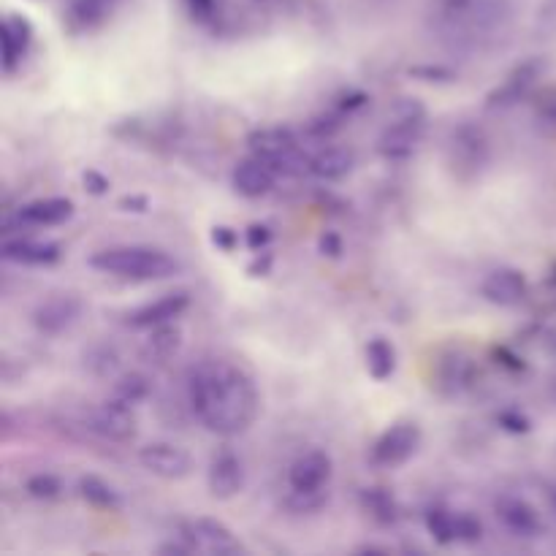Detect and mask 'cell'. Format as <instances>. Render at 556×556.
I'll return each mask as SVG.
<instances>
[{
	"label": "cell",
	"instance_id": "cell-1",
	"mask_svg": "<svg viewBox=\"0 0 556 556\" xmlns=\"http://www.w3.org/2000/svg\"><path fill=\"white\" fill-rule=\"evenodd\" d=\"M188 405L209 432L236 437L253 426L261 399L253 377L226 359H204L188 372Z\"/></svg>",
	"mask_w": 556,
	"mask_h": 556
},
{
	"label": "cell",
	"instance_id": "cell-2",
	"mask_svg": "<svg viewBox=\"0 0 556 556\" xmlns=\"http://www.w3.org/2000/svg\"><path fill=\"white\" fill-rule=\"evenodd\" d=\"M510 0H437V25L456 47L475 49L510 28Z\"/></svg>",
	"mask_w": 556,
	"mask_h": 556
},
{
	"label": "cell",
	"instance_id": "cell-3",
	"mask_svg": "<svg viewBox=\"0 0 556 556\" xmlns=\"http://www.w3.org/2000/svg\"><path fill=\"white\" fill-rule=\"evenodd\" d=\"M90 266L98 272L120 277V280H133V283L169 280L180 272V261L174 255L147 245L109 247V250L95 253L90 258Z\"/></svg>",
	"mask_w": 556,
	"mask_h": 556
},
{
	"label": "cell",
	"instance_id": "cell-4",
	"mask_svg": "<svg viewBox=\"0 0 556 556\" xmlns=\"http://www.w3.org/2000/svg\"><path fill=\"white\" fill-rule=\"evenodd\" d=\"M331 472L334 462L326 451H304L288 467V486H291V505L296 510H318L329 497Z\"/></svg>",
	"mask_w": 556,
	"mask_h": 556
},
{
	"label": "cell",
	"instance_id": "cell-5",
	"mask_svg": "<svg viewBox=\"0 0 556 556\" xmlns=\"http://www.w3.org/2000/svg\"><path fill=\"white\" fill-rule=\"evenodd\" d=\"M250 155L269 163L277 174H304L310 171V155L302 150L291 128H258L247 136Z\"/></svg>",
	"mask_w": 556,
	"mask_h": 556
},
{
	"label": "cell",
	"instance_id": "cell-6",
	"mask_svg": "<svg viewBox=\"0 0 556 556\" xmlns=\"http://www.w3.org/2000/svg\"><path fill=\"white\" fill-rule=\"evenodd\" d=\"M445 161L451 166L456 180H478L491 161L489 136H486L483 128H478V125H456V128L448 133V142H445Z\"/></svg>",
	"mask_w": 556,
	"mask_h": 556
},
{
	"label": "cell",
	"instance_id": "cell-7",
	"mask_svg": "<svg viewBox=\"0 0 556 556\" xmlns=\"http://www.w3.org/2000/svg\"><path fill=\"white\" fill-rule=\"evenodd\" d=\"M418 448H421V426L413 421H396L372 445V464L383 470H394L410 462Z\"/></svg>",
	"mask_w": 556,
	"mask_h": 556
},
{
	"label": "cell",
	"instance_id": "cell-8",
	"mask_svg": "<svg viewBox=\"0 0 556 556\" xmlns=\"http://www.w3.org/2000/svg\"><path fill=\"white\" fill-rule=\"evenodd\" d=\"M87 429L109 443H131L136 437V415L133 407L109 396L106 402H98L87 410L85 415Z\"/></svg>",
	"mask_w": 556,
	"mask_h": 556
},
{
	"label": "cell",
	"instance_id": "cell-9",
	"mask_svg": "<svg viewBox=\"0 0 556 556\" xmlns=\"http://www.w3.org/2000/svg\"><path fill=\"white\" fill-rule=\"evenodd\" d=\"M180 538L188 543L193 551L212 556H236L245 551L234 532L217 519H188L182 521Z\"/></svg>",
	"mask_w": 556,
	"mask_h": 556
},
{
	"label": "cell",
	"instance_id": "cell-10",
	"mask_svg": "<svg viewBox=\"0 0 556 556\" xmlns=\"http://www.w3.org/2000/svg\"><path fill=\"white\" fill-rule=\"evenodd\" d=\"M82 312H85V304H82L79 296H74V293H55V296H49V299L38 304L30 318H33V326H36L38 334L60 337V334L74 329L79 318H82Z\"/></svg>",
	"mask_w": 556,
	"mask_h": 556
},
{
	"label": "cell",
	"instance_id": "cell-11",
	"mask_svg": "<svg viewBox=\"0 0 556 556\" xmlns=\"http://www.w3.org/2000/svg\"><path fill=\"white\" fill-rule=\"evenodd\" d=\"M424 131L426 120H394V117H388V125L377 139V152L386 161H410L421 147Z\"/></svg>",
	"mask_w": 556,
	"mask_h": 556
},
{
	"label": "cell",
	"instance_id": "cell-12",
	"mask_svg": "<svg viewBox=\"0 0 556 556\" xmlns=\"http://www.w3.org/2000/svg\"><path fill=\"white\" fill-rule=\"evenodd\" d=\"M139 462L147 472L163 481H182L193 470V459L185 448L174 443H147L139 451Z\"/></svg>",
	"mask_w": 556,
	"mask_h": 556
},
{
	"label": "cell",
	"instance_id": "cell-13",
	"mask_svg": "<svg viewBox=\"0 0 556 556\" xmlns=\"http://www.w3.org/2000/svg\"><path fill=\"white\" fill-rule=\"evenodd\" d=\"M207 486L209 494L215 500H231V497H236L239 491L245 489V462H242V456L228 451V448L217 451L212 456V462H209Z\"/></svg>",
	"mask_w": 556,
	"mask_h": 556
},
{
	"label": "cell",
	"instance_id": "cell-14",
	"mask_svg": "<svg viewBox=\"0 0 556 556\" xmlns=\"http://www.w3.org/2000/svg\"><path fill=\"white\" fill-rule=\"evenodd\" d=\"M540 71H543V66H540V60H527V63H521V66H516L513 71L508 74V79L502 82L500 87H494L489 95H486V106L489 109H510V106H516L521 101V98H527L529 90L535 87V82H538Z\"/></svg>",
	"mask_w": 556,
	"mask_h": 556
},
{
	"label": "cell",
	"instance_id": "cell-15",
	"mask_svg": "<svg viewBox=\"0 0 556 556\" xmlns=\"http://www.w3.org/2000/svg\"><path fill=\"white\" fill-rule=\"evenodd\" d=\"M478 380V367L464 350H451L445 353L437 364V391L445 396L467 394Z\"/></svg>",
	"mask_w": 556,
	"mask_h": 556
},
{
	"label": "cell",
	"instance_id": "cell-16",
	"mask_svg": "<svg viewBox=\"0 0 556 556\" xmlns=\"http://www.w3.org/2000/svg\"><path fill=\"white\" fill-rule=\"evenodd\" d=\"M483 299L497 307H516L527 299L529 283L527 277L519 272V269H494V272L486 274V280L481 285Z\"/></svg>",
	"mask_w": 556,
	"mask_h": 556
},
{
	"label": "cell",
	"instance_id": "cell-17",
	"mask_svg": "<svg viewBox=\"0 0 556 556\" xmlns=\"http://www.w3.org/2000/svg\"><path fill=\"white\" fill-rule=\"evenodd\" d=\"M188 307L190 296L185 291L166 293V296L155 299V302L136 307V310L128 315V326H133V329H152V326H161V323L177 321Z\"/></svg>",
	"mask_w": 556,
	"mask_h": 556
},
{
	"label": "cell",
	"instance_id": "cell-18",
	"mask_svg": "<svg viewBox=\"0 0 556 556\" xmlns=\"http://www.w3.org/2000/svg\"><path fill=\"white\" fill-rule=\"evenodd\" d=\"M494 510H497V519L505 524L508 532H513L516 538H538L540 529H543V521H540L538 510L532 508L527 500L521 497H500L494 502Z\"/></svg>",
	"mask_w": 556,
	"mask_h": 556
},
{
	"label": "cell",
	"instance_id": "cell-19",
	"mask_svg": "<svg viewBox=\"0 0 556 556\" xmlns=\"http://www.w3.org/2000/svg\"><path fill=\"white\" fill-rule=\"evenodd\" d=\"M76 212L74 201L63 196H49V198H36L25 207L17 209L19 223L25 228H49V226H60L71 220Z\"/></svg>",
	"mask_w": 556,
	"mask_h": 556
},
{
	"label": "cell",
	"instance_id": "cell-20",
	"mask_svg": "<svg viewBox=\"0 0 556 556\" xmlns=\"http://www.w3.org/2000/svg\"><path fill=\"white\" fill-rule=\"evenodd\" d=\"M274 180H277V171L264 163L261 158H245L234 166V174H231V185L239 196L245 198H261L266 196L269 190L274 188Z\"/></svg>",
	"mask_w": 556,
	"mask_h": 556
},
{
	"label": "cell",
	"instance_id": "cell-21",
	"mask_svg": "<svg viewBox=\"0 0 556 556\" xmlns=\"http://www.w3.org/2000/svg\"><path fill=\"white\" fill-rule=\"evenodd\" d=\"M0 44H3V71L11 74L33 44V25L22 14H9L0 25Z\"/></svg>",
	"mask_w": 556,
	"mask_h": 556
},
{
	"label": "cell",
	"instance_id": "cell-22",
	"mask_svg": "<svg viewBox=\"0 0 556 556\" xmlns=\"http://www.w3.org/2000/svg\"><path fill=\"white\" fill-rule=\"evenodd\" d=\"M0 253L11 264H28V266H49L60 258V247L55 242H38L30 236H17V239H6Z\"/></svg>",
	"mask_w": 556,
	"mask_h": 556
},
{
	"label": "cell",
	"instance_id": "cell-23",
	"mask_svg": "<svg viewBox=\"0 0 556 556\" xmlns=\"http://www.w3.org/2000/svg\"><path fill=\"white\" fill-rule=\"evenodd\" d=\"M356 166V155L348 147H323L315 155H310V174L323 182H340L348 177Z\"/></svg>",
	"mask_w": 556,
	"mask_h": 556
},
{
	"label": "cell",
	"instance_id": "cell-24",
	"mask_svg": "<svg viewBox=\"0 0 556 556\" xmlns=\"http://www.w3.org/2000/svg\"><path fill=\"white\" fill-rule=\"evenodd\" d=\"M147 340L142 345V353L147 361H155V364H166L171 361L182 348V331L180 326H174V321L161 323V326H152L147 329Z\"/></svg>",
	"mask_w": 556,
	"mask_h": 556
},
{
	"label": "cell",
	"instance_id": "cell-25",
	"mask_svg": "<svg viewBox=\"0 0 556 556\" xmlns=\"http://www.w3.org/2000/svg\"><path fill=\"white\" fill-rule=\"evenodd\" d=\"M361 505L383 527H391V524L399 521V505H396L394 494L388 489H380V486L364 489L361 491Z\"/></svg>",
	"mask_w": 556,
	"mask_h": 556
},
{
	"label": "cell",
	"instance_id": "cell-26",
	"mask_svg": "<svg viewBox=\"0 0 556 556\" xmlns=\"http://www.w3.org/2000/svg\"><path fill=\"white\" fill-rule=\"evenodd\" d=\"M152 394V380L144 372H123V375L114 377V386H112V396L114 399H120L125 405H142L147 402Z\"/></svg>",
	"mask_w": 556,
	"mask_h": 556
},
{
	"label": "cell",
	"instance_id": "cell-27",
	"mask_svg": "<svg viewBox=\"0 0 556 556\" xmlns=\"http://www.w3.org/2000/svg\"><path fill=\"white\" fill-rule=\"evenodd\" d=\"M79 497L87 502V505H93L98 510H120L123 500H120V494L114 491V486L104 481V478H98V475H85V478H79Z\"/></svg>",
	"mask_w": 556,
	"mask_h": 556
},
{
	"label": "cell",
	"instance_id": "cell-28",
	"mask_svg": "<svg viewBox=\"0 0 556 556\" xmlns=\"http://www.w3.org/2000/svg\"><path fill=\"white\" fill-rule=\"evenodd\" d=\"M396 369V350L386 337H375L367 345V372L375 380H388Z\"/></svg>",
	"mask_w": 556,
	"mask_h": 556
},
{
	"label": "cell",
	"instance_id": "cell-29",
	"mask_svg": "<svg viewBox=\"0 0 556 556\" xmlns=\"http://www.w3.org/2000/svg\"><path fill=\"white\" fill-rule=\"evenodd\" d=\"M456 519L459 513H451L445 508H432L426 513V529L434 538V543L440 546H451V543H459V529H456Z\"/></svg>",
	"mask_w": 556,
	"mask_h": 556
},
{
	"label": "cell",
	"instance_id": "cell-30",
	"mask_svg": "<svg viewBox=\"0 0 556 556\" xmlns=\"http://www.w3.org/2000/svg\"><path fill=\"white\" fill-rule=\"evenodd\" d=\"M85 367L98 377H114L120 369V353L112 345H95L85 353Z\"/></svg>",
	"mask_w": 556,
	"mask_h": 556
},
{
	"label": "cell",
	"instance_id": "cell-31",
	"mask_svg": "<svg viewBox=\"0 0 556 556\" xmlns=\"http://www.w3.org/2000/svg\"><path fill=\"white\" fill-rule=\"evenodd\" d=\"M25 491H28L30 497H36V500H55L57 494L63 491V483L52 472H38L33 478H28Z\"/></svg>",
	"mask_w": 556,
	"mask_h": 556
},
{
	"label": "cell",
	"instance_id": "cell-32",
	"mask_svg": "<svg viewBox=\"0 0 556 556\" xmlns=\"http://www.w3.org/2000/svg\"><path fill=\"white\" fill-rule=\"evenodd\" d=\"M388 117L394 120H426V106L418 101V98H399Z\"/></svg>",
	"mask_w": 556,
	"mask_h": 556
},
{
	"label": "cell",
	"instance_id": "cell-33",
	"mask_svg": "<svg viewBox=\"0 0 556 556\" xmlns=\"http://www.w3.org/2000/svg\"><path fill=\"white\" fill-rule=\"evenodd\" d=\"M456 529H459V543H481L483 540V524L470 513H459L456 519Z\"/></svg>",
	"mask_w": 556,
	"mask_h": 556
},
{
	"label": "cell",
	"instance_id": "cell-34",
	"mask_svg": "<svg viewBox=\"0 0 556 556\" xmlns=\"http://www.w3.org/2000/svg\"><path fill=\"white\" fill-rule=\"evenodd\" d=\"M410 76H415V79H421V82H453L456 79V74H453L451 68L445 66H415L410 68Z\"/></svg>",
	"mask_w": 556,
	"mask_h": 556
},
{
	"label": "cell",
	"instance_id": "cell-35",
	"mask_svg": "<svg viewBox=\"0 0 556 556\" xmlns=\"http://www.w3.org/2000/svg\"><path fill=\"white\" fill-rule=\"evenodd\" d=\"M497 424H500L505 432H513V434H524L532 429L527 415L519 413V410H502V413L497 415Z\"/></svg>",
	"mask_w": 556,
	"mask_h": 556
},
{
	"label": "cell",
	"instance_id": "cell-36",
	"mask_svg": "<svg viewBox=\"0 0 556 556\" xmlns=\"http://www.w3.org/2000/svg\"><path fill=\"white\" fill-rule=\"evenodd\" d=\"M245 242H247V247H250V250L261 253V250H266V247H269V242H272V231H269V226H261V223H255V226L247 228Z\"/></svg>",
	"mask_w": 556,
	"mask_h": 556
},
{
	"label": "cell",
	"instance_id": "cell-37",
	"mask_svg": "<svg viewBox=\"0 0 556 556\" xmlns=\"http://www.w3.org/2000/svg\"><path fill=\"white\" fill-rule=\"evenodd\" d=\"M212 245H215L217 250H223V253H231V250L239 245V234H236L234 228L215 226L212 228Z\"/></svg>",
	"mask_w": 556,
	"mask_h": 556
},
{
	"label": "cell",
	"instance_id": "cell-38",
	"mask_svg": "<svg viewBox=\"0 0 556 556\" xmlns=\"http://www.w3.org/2000/svg\"><path fill=\"white\" fill-rule=\"evenodd\" d=\"M82 182H85V190L87 193H93V196H104L106 190H109V180H106L101 171H85V177H82Z\"/></svg>",
	"mask_w": 556,
	"mask_h": 556
},
{
	"label": "cell",
	"instance_id": "cell-39",
	"mask_svg": "<svg viewBox=\"0 0 556 556\" xmlns=\"http://www.w3.org/2000/svg\"><path fill=\"white\" fill-rule=\"evenodd\" d=\"M318 247H321L323 255H329V258H340V255H342V236L334 234V231H326V234L321 236Z\"/></svg>",
	"mask_w": 556,
	"mask_h": 556
},
{
	"label": "cell",
	"instance_id": "cell-40",
	"mask_svg": "<svg viewBox=\"0 0 556 556\" xmlns=\"http://www.w3.org/2000/svg\"><path fill=\"white\" fill-rule=\"evenodd\" d=\"M120 207H123V212H136V215H144V212L150 209V198H147V196H125L123 201H120Z\"/></svg>",
	"mask_w": 556,
	"mask_h": 556
},
{
	"label": "cell",
	"instance_id": "cell-41",
	"mask_svg": "<svg viewBox=\"0 0 556 556\" xmlns=\"http://www.w3.org/2000/svg\"><path fill=\"white\" fill-rule=\"evenodd\" d=\"M269 269H272V255L266 253V250H261L253 264L247 266V272L253 274V277H264V274L269 272Z\"/></svg>",
	"mask_w": 556,
	"mask_h": 556
},
{
	"label": "cell",
	"instance_id": "cell-42",
	"mask_svg": "<svg viewBox=\"0 0 556 556\" xmlns=\"http://www.w3.org/2000/svg\"><path fill=\"white\" fill-rule=\"evenodd\" d=\"M158 554H177V556H188V554H193V548L185 543L182 538H177L174 543H163L161 548H158Z\"/></svg>",
	"mask_w": 556,
	"mask_h": 556
},
{
	"label": "cell",
	"instance_id": "cell-43",
	"mask_svg": "<svg viewBox=\"0 0 556 556\" xmlns=\"http://www.w3.org/2000/svg\"><path fill=\"white\" fill-rule=\"evenodd\" d=\"M540 114L546 117V120H551V123H556V90L546 98V104L540 106Z\"/></svg>",
	"mask_w": 556,
	"mask_h": 556
},
{
	"label": "cell",
	"instance_id": "cell-44",
	"mask_svg": "<svg viewBox=\"0 0 556 556\" xmlns=\"http://www.w3.org/2000/svg\"><path fill=\"white\" fill-rule=\"evenodd\" d=\"M190 6H193V11H198L201 17H207L209 11H212V6H215V0H188Z\"/></svg>",
	"mask_w": 556,
	"mask_h": 556
},
{
	"label": "cell",
	"instance_id": "cell-45",
	"mask_svg": "<svg viewBox=\"0 0 556 556\" xmlns=\"http://www.w3.org/2000/svg\"><path fill=\"white\" fill-rule=\"evenodd\" d=\"M551 502H554V508H556V491H554V494H551Z\"/></svg>",
	"mask_w": 556,
	"mask_h": 556
}]
</instances>
